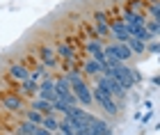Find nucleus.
I'll use <instances>...</instances> for the list:
<instances>
[{
	"label": "nucleus",
	"mask_w": 160,
	"mask_h": 135,
	"mask_svg": "<svg viewBox=\"0 0 160 135\" xmlns=\"http://www.w3.org/2000/svg\"><path fill=\"white\" fill-rule=\"evenodd\" d=\"M64 78H67V82H69L71 92H73L78 105H85V108H89V105L94 103V101H92V89H89V85L85 82L82 73H80V71H69Z\"/></svg>",
	"instance_id": "obj_1"
},
{
	"label": "nucleus",
	"mask_w": 160,
	"mask_h": 135,
	"mask_svg": "<svg viewBox=\"0 0 160 135\" xmlns=\"http://www.w3.org/2000/svg\"><path fill=\"white\" fill-rule=\"evenodd\" d=\"M92 101H96V103L101 105V108H103V110L108 112V115H112V117L119 112L117 101H114V98H112L110 94H108L105 89H101V87H94V89H92Z\"/></svg>",
	"instance_id": "obj_2"
},
{
	"label": "nucleus",
	"mask_w": 160,
	"mask_h": 135,
	"mask_svg": "<svg viewBox=\"0 0 160 135\" xmlns=\"http://www.w3.org/2000/svg\"><path fill=\"white\" fill-rule=\"evenodd\" d=\"M55 92H57V101L67 103L69 108L78 105V101H76V96H73V92H71V87H69V82H67V78H64V76L55 78Z\"/></svg>",
	"instance_id": "obj_3"
},
{
	"label": "nucleus",
	"mask_w": 160,
	"mask_h": 135,
	"mask_svg": "<svg viewBox=\"0 0 160 135\" xmlns=\"http://www.w3.org/2000/svg\"><path fill=\"white\" fill-rule=\"evenodd\" d=\"M110 23V34L114 39L119 41V44H126V39L130 37L128 34V30H126V25H123V21L121 18H114V21H108Z\"/></svg>",
	"instance_id": "obj_4"
},
{
	"label": "nucleus",
	"mask_w": 160,
	"mask_h": 135,
	"mask_svg": "<svg viewBox=\"0 0 160 135\" xmlns=\"http://www.w3.org/2000/svg\"><path fill=\"white\" fill-rule=\"evenodd\" d=\"M39 60H41V64L46 67V69L57 67V55H55V51L48 44H41L39 46Z\"/></svg>",
	"instance_id": "obj_5"
},
{
	"label": "nucleus",
	"mask_w": 160,
	"mask_h": 135,
	"mask_svg": "<svg viewBox=\"0 0 160 135\" xmlns=\"http://www.w3.org/2000/svg\"><path fill=\"white\" fill-rule=\"evenodd\" d=\"M94 25H96V34H98V39L110 37V23H108V16H105L103 12H96V14H94Z\"/></svg>",
	"instance_id": "obj_6"
},
{
	"label": "nucleus",
	"mask_w": 160,
	"mask_h": 135,
	"mask_svg": "<svg viewBox=\"0 0 160 135\" xmlns=\"http://www.w3.org/2000/svg\"><path fill=\"white\" fill-rule=\"evenodd\" d=\"M87 131H89V135H110V126H108L103 119H98V117H92V122L87 124Z\"/></svg>",
	"instance_id": "obj_7"
},
{
	"label": "nucleus",
	"mask_w": 160,
	"mask_h": 135,
	"mask_svg": "<svg viewBox=\"0 0 160 135\" xmlns=\"http://www.w3.org/2000/svg\"><path fill=\"white\" fill-rule=\"evenodd\" d=\"M2 105L9 112H21L23 110V98L16 94H2Z\"/></svg>",
	"instance_id": "obj_8"
},
{
	"label": "nucleus",
	"mask_w": 160,
	"mask_h": 135,
	"mask_svg": "<svg viewBox=\"0 0 160 135\" xmlns=\"http://www.w3.org/2000/svg\"><path fill=\"white\" fill-rule=\"evenodd\" d=\"M41 128H46L50 135H55L57 133V126H60V119L55 117V112H50V115H43V119H41Z\"/></svg>",
	"instance_id": "obj_9"
},
{
	"label": "nucleus",
	"mask_w": 160,
	"mask_h": 135,
	"mask_svg": "<svg viewBox=\"0 0 160 135\" xmlns=\"http://www.w3.org/2000/svg\"><path fill=\"white\" fill-rule=\"evenodd\" d=\"M82 73L92 76V78H98V76H103V67H101L98 62H94V60H87L82 64Z\"/></svg>",
	"instance_id": "obj_10"
},
{
	"label": "nucleus",
	"mask_w": 160,
	"mask_h": 135,
	"mask_svg": "<svg viewBox=\"0 0 160 135\" xmlns=\"http://www.w3.org/2000/svg\"><path fill=\"white\" fill-rule=\"evenodd\" d=\"M55 55H60L62 60H67V62H73L76 60V53H73V48H71L69 44H64V41H60L55 48Z\"/></svg>",
	"instance_id": "obj_11"
},
{
	"label": "nucleus",
	"mask_w": 160,
	"mask_h": 135,
	"mask_svg": "<svg viewBox=\"0 0 160 135\" xmlns=\"http://www.w3.org/2000/svg\"><path fill=\"white\" fill-rule=\"evenodd\" d=\"M7 73H9L12 78H16V80L23 82V80H28V76H30V69H25L23 64H12Z\"/></svg>",
	"instance_id": "obj_12"
},
{
	"label": "nucleus",
	"mask_w": 160,
	"mask_h": 135,
	"mask_svg": "<svg viewBox=\"0 0 160 135\" xmlns=\"http://www.w3.org/2000/svg\"><path fill=\"white\" fill-rule=\"evenodd\" d=\"M30 108L37 110V112H41V115H50V112H53V110H50V103H48V101H41V98H37V96L32 98V105H30Z\"/></svg>",
	"instance_id": "obj_13"
},
{
	"label": "nucleus",
	"mask_w": 160,
	"mask_h": 135,
	"mask_svg": "<svg viewBox=\"0 0 160 135\" xmlns=\"http://www.w3.org/2000/svg\"><path fill=\"white\" fill-rule=\"evenodd\" d=\"M21 92H23L25 96H37V92H39V85L37 82H32V80H23L21 82Z\"/></svg>",
	"instance_id": "obj_14"
},
{
	"label": "nucleus",
	"mask_w": 160,
	"mask_h": 135,
	"mask_svg": "<svg viewBox=\"0 0 160 135\" xmlns=\"http://www.w3.org/2000/svg\"><path fill=\"white\" fill-rule=\"evenodd\" d=\"M41 119H43V115L41 112H37V110H25V122H30V124H34V126H39L41 124Z\"/></svg>",
	"instance_id": "obj_15"
},
{
	"label": "nucleus",
	"mask_w": 160,
	"mask_h": 135,
	"mask_svg": "<svg viewBox=\"0 0 160 135\" xmlns=\"http://www.w3.org/2000/svg\"><path fill=\"white\" fill-rule=\"evenodd\" d=\"M144 28H147V32L156 39L158 32H160V21H153V18H151V21H147V23H144Z\"/></svg>",
	"instance_id": "obj_16"
},
{
	"label": "nucleus",
	"mask_w": 160,
	"mask_h": 135,
	"mask_svg": "<svg viewBox=\"0 0 160 135\" xmlns=\"http://www.w3.org/2000/svg\"><path fill=\"white\" fill-rule=\"evenodd\" d=\"M149 12H151V18L153 21H160V2L158 0H149Z\"/></svg>",
	"instance_id": "obj_17"
},
{
	"label": "nucleus",
	"mask_w": 160,
	"mask_h": 135,
	"mask_svg": "<svg viewBox=\"0 0 160 135\" xmlns=\"http://www.w3.org/2000/svg\"><path fill=\"white\" fill-rule=\"evenodd\" d=\"M34 128H37L34 124H30V122H21L16 131H18V133H23V135H32V133H34Z\"/></svg>",
	"instance_id": "obj_18"
},
{
	"label": "nucleus",
	"mask_w": 160,
	"mask_h": 135,
	"mask_svg": "<svg viewBox=\"0 0 160 135\" xmlns=\"http://www.w3.org/2000/svg\"><path fill=\"white\" fill-rule=\"evenodd\" d=\"M32 135H50V133H48L46 128H41V126H37V128H34V133H32Z\"/></svg>",
	"instance_id": "obj_19"
},
{
	"label": "nucleus",
	"mask_w": 160,
	"mask_h": 135,
	"mask_svg": "<svg viewBox=\"0 0 160 135\" xmlns=\"http://www.w3.org/2000/svg\"><path fill=\"white\" fill-rule=\"evenodd\" d=\"M142 80V73H140V71H135L133 69V82H140Z\"/></svg>",
	"instance_id": "obj_20"
},
{
	"label": "nucleus",
	"mask_w": 160,
	"mask_h": 135,
	"mask_svg": "<svg viewBox=\"0 0 160 135\" xmlns=\"http://www.w3.org/2000/svg\"><path fill=\"white\" fill-rule=\"evenodd\" d=\"M147 48H149V51H151V53H158V41H153V44H149Z\"/></svg>",
	"instance_id": "obj_21"
}]
</instances>
